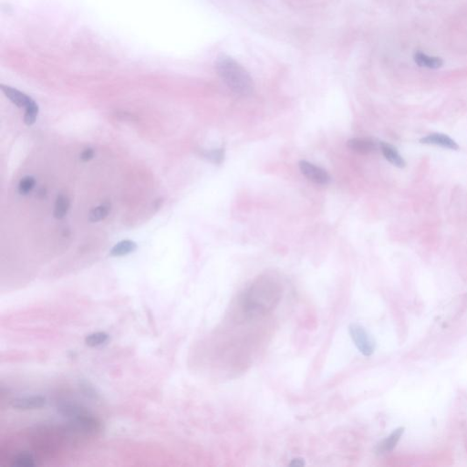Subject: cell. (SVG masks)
Masks as SVG:
<instances>
[{"instance_id": "obj_1", "label": "cell", "mask_w": 467, "mask_h": 467, "mask_svg": "<svg viewBox=\"0 0 467 467\" xmlns=\"http://www.w3.org/2000/svg\"><path fill=\"white\" fill-rule=\"evenodd\" d=\"M280 299V285L270 279H260L252 284L239 298V312L246 319L266 315L275 309Z\"/></svg>"}, {"instance_id": "obj_2", "label": "cell", "mask_w": 467, "mask_h": 467, "mask_svg": "<svg viewBox=\"0 0 467 467\" xmlns=\"http://www.w3.org/2000/svg\"><path fill=\"white\" fill-rule=\"evenodd\" d=\"M216 70L222 80L235 93L240 96H249L254 92V81L250 74L229 56H219L216 62Z\"/></svg>"}, {"instance_id": "obj_3", "label": "cell", "mask_w": 467, "mask_h": 467, "mask_svg": "<svg viewBox=\"0 0 467 467\" xmlns=\"http://www.w3.org/2000/svg\"><path fill=\"white\" fill-rule=\"evenodd\" d=\"M349 332L355 346L362 354L370 357L374 353L376 349L375 339L368 332L366 329L359 323H351L349 326Z\"/></svg>"}, {"instance_id": "obj_4", "label": "cell", "mask_w": 467, "mask_h": 467, "mask_svg": "<svg viewBox=\"0 0 467 467\" xmlns=\"http://www.w3.org/2000/svg\"><path fill=\"white\" fill-rule=\"evenodd\" d=\"M300 169L302 175L307 177L309 181L320 185H327L330 183V175L326 170L321 167L317 166L307 161L300 162Z\"/></svg>"}, {"instance_id": "obj_5", "label": "cell", "mask_w": 467, "mask_h": 467, "mask_svg": "<svg viewBox=\"0 0 467 467\" xmlns=\"http://www.w3.org/2000/svg\"><path fill=\"white\" fill-rule=\"evenodd\" d=\"M46 405V399L42 396L23 397L17 398L11 401L13 408L22 411L36 410L44 407Z\"/></svg>"}, {"instance_id": "obj_6", "label": "cell", "mask_w": 467, "mask_h": 467, "mask_svg": "<svg viewBox=\"0 0 467 467\" xmlns=\"http://www.w3.org/2000/svg\"><path fill=\"white\" fill-rule=\"evenodd\" d=\"M420 142L423 144L441 146L442 148H447L450 150L457 151L459 149L458 144L452 138L447 136L445 134H429L426 137L421 138Z\"/></svg>"}, {"instance_id": "obj_7", "label": "cell", "mask_w": 467, "mask_h": 467, "mask_svg": "<svg viewBox=\"0 0 467 467\" xmlns=\"http://www.w3.org/2000/svg\"><path fill=\"white\" fill-rule=\"evenodd\" d=\"M405 432V427H399L394 430L392 434H389L387 437L379 442L377 447V452L379 454L392 452L396 447L398 442H400V438L402 437Z\"/></svg>"}, {"instance_id": "obj_8", "label": "cell", "mask_w": 467, "mask_h": 467, "mask_svg": "<svg viewBox=\"0 0 467 467\" xmlns=\"http://www.w3.org/2000/svg\"><path fill=\"white\" fill-rule=\"evenodd\" d=\"M1 90L4 92L5 95L8 97L9 100H11L13 103L17 105L19 108H26L28 105L30 104L33 100L28 96L25 93L17 91V89L6 86V85H1Z\"/></svg>"}, {"instance_id": "obj_9", "label": "cell", "mask_w": 467, "mask_h": 467, "mask_svg": "<svg viewBox=\"0 0 467 467\" xmlns=\"http://www.w3.org/2000/svg\"><path fill=\"white\" fill-rule=\"evenodd\" d=\"M413 59L419 67L427 68L431 70H437L442 67L443 60L439 57L429 56L420 50L416 51L413 55Z\"/></svg>"}, {"instance_id": "obj_10", "label": "cell", "mask_w": 467, "mask_h": 467, "mask_svg": "<svg viewBox=\"0 0 467 467\" xmlns=\"http://www.w3.org/2000/svg\"><path fill=\"white\" fill-rule=\"evenodd\" d=\"M347 144L350 150L360 154V155L371 154L372 152H374L378 147L376 142L371 141L370 139H360V138L351 139Z\"/></svg>"}, {"instance_id": "obj_11", "label": "cell", "mask_w": 467, "mask_h": 467, "mask_svg": "<svg viewBox=\"0 0 467 467\" xmlns=\"http://www.w3.org/2000/svg\"><path fill=\"white\" fill-rule=\"evenodd\" d=\"M379 149L381 151L385 159L388 161L389 163L393 164L394 166L404 168L406 165L405 159L401 157V155L398 153L395 147L389 144L387 142H380Z\"/></svg>"}, {"instance_id": "obj_12", "label": "cell", "mask_w": 467, "mask_h": 467, "mask_svg": "<svg viewBox=\"0 0 467 467\" xmlns=\"http://www.w3.org/2000/svg\"><path fill=\"white\" fill-rule=\"evenodd\" d=\"M137 249V244L132 240H122L113 246L110 254L112 257H123Z\"/></svg>"}, {"instance_id": "obj_13", "label": "cell", "mask_w": 467, "mask_h": 467, "mask_svg": "<svg viewBox=\"0 0 467 467\" xmlns=\"http://www.w3.org/2000/svg\"><path fill=\"white\" fill-rule=\"evenodd\" d=\"M70 205H71V201L68 196L63 195V194L58 195L57 196L56 202H55L54 213H53L55 218L62 219L66 217V215L69 212V209H70Z\"/></svg>"}, {"instance_id": "obj_14", "label": "cell", "mask_w": 467, "mask_h": 467, "mask_svg": "<svg viewBox=\"0 0 467 467\" xmlns=\"http://www.w3.org/2000/svg\"><path fill=\"white\" fill-rule=\"evenodd\" d=\"M110 212H111V204L109 203L100 204L91 210V212L89 214V220L93 223L101 221L108 217Z\"/></svg>"}, {"instance_id": "obj_15", "label": "cell", "mask_w": 467, "mask_h": 467, "mask_svg": "<svg viewBox=\"0 0 467 467\" xmlns=\"http://www.w3.org/2000/svg\"><path fill=\"white\" fill-rule=\"evenodd\" d=\"M109 341V335L105 332H95L88 335L85 338V343L88 346L98 347L103 345Z\"/></svg>"}, {"instance_id": "obj_16", "label": "cell", "mask_w": 467, "mask_h": 467, "mask_svg": "<svg viewBox=\"0 0 467 467\" xmlns=\"http://www.w3.org/2000/svg\"><path fill=\"white\" fill-rule=\"evenodd\" d=\"M38 114V106L35 101H32L30 104L28 105L25 108L24 114V122L27 125H32L37 120Z\"/></svg>"}, {"instance_id": "obj_17", "label": "cell", "mask_w": 467, "mask_h": 467, "mask_svg": "<svg viewBox=\"0 0 467 467\" xmlns=\"http://www.w3.org/2000/svg\"><path fill=\"white\" fill-rule=\"evenodd\" d=\"M13 465L17 467H33L35 466V462L32 455L28 453H21L13 460Z\"/></svg>"}, {"instance_id": "obj_18", "label": "cell", "mask_w": 467, "mask_h": 467, "mask_svg": "<svg viewBox=\"0 0 467 467\" xmlns=\"http://www.w3.org/2000/svg\"><path fill=\"white\" fill-rule=\"evenodd\" d=\"M36 185V180L32 176H26L21 179L18 184V193L20 195L26 196L33 190Z\"/></svg>"}, {"instance_id": "obj_19", "label": "cell", "mask_w": 467, "mask_h": 467, "mask_svg": "<svg viewBox=\"0 0 467 467\" xmlns=\"http://www.w3.org/2000/svg\"><path fill=\"white\" fill-rule=\"evenodd\" d=\"M203 155H204V158L207 159L211 163L220 164L224 162V159H225V150L217 149V150L208 151V152H204Z\"/></svg>"}, {"instance_id": "obj_20", "label": "cell", "mask_w": 467, "mask_h": 467, "mask_svg": "<svg viewBox=\"0 0 467 467\" xmlns=\"http://www.w3.org/2000/svg\"><path fill=\"white\" fill-rule=\"evenodd\" d=\"M94 155H95V152L92 148H86L79 155V158L82 162H89L94 157Z\"/></svg>"}, {"instance_id": "obj_21", "label": "cell", "mask_w": 467, "mask_h": 467, "mask_svg": "<svg viewBox=\"0 0 467 467\" xmlns=\"http://www.w3.org/2000/svg\"><path fill=\"white\" fill-rule=\"evenodd\" d=\"M289 465L293 467H302L305 465V461L303 458H300V457H296V458L292 459L291 462L289 463Z\"/></svg>"}]
</instances>
